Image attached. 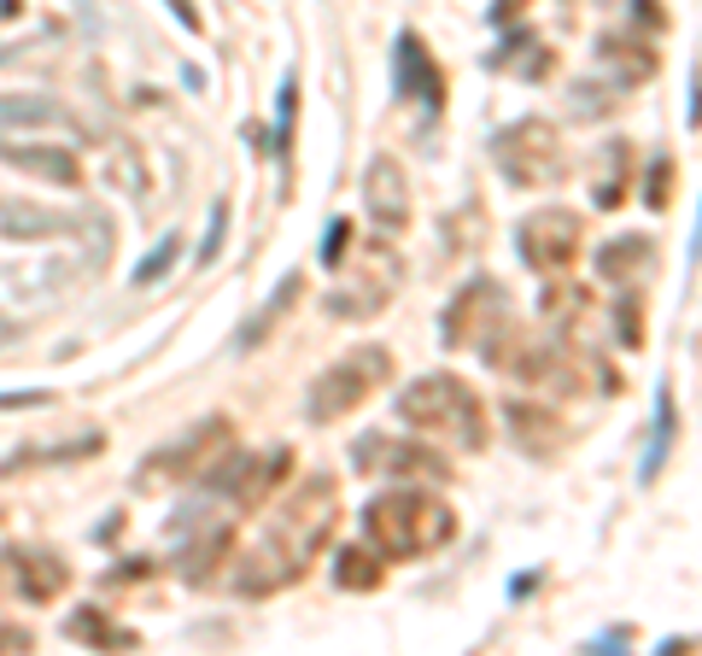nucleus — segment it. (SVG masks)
Here are the masks:
<instances>
[{
	"mask_svg": "<svg viewBox=\"0 0 702 656\" xmlns=\"http://www.w3.org/2000/svg\"><path fill=\"white\" fill-rule=\"evenodd\" d=\"M386 376H392V352H386V346H351L345 358L317 369L311 393H304V410H311V422H340L358 404H369V393L386 387Z\"/></svg>",
	"mask_w": 702,
	"mask_h": 656,
	"instance_id": "4",
	"label": "nucleus"
},
{
	"mask_svg": "<svg viewBox=\"0 0 702 656\" xmlns=\"http://www.w3.org/2000/svg\"><path fill=\"white\" fill-rule=\"evenodd\" d=\"M668 440H673V399L662 393V399H655V445H650V458H644V481L662 475V463H668Z\"/></svg>",
	"mask_w": 702,
	"mask_h": 656,
	"instance_id": "28",
	"label": "nucleus"
},
{
	"mask_svg": "<svg viewBox=\"0 0 702 656\" xmlns=\"http://www.w3.org/2000/svg\"><path fill=\"white\" fill-rule=\"evenodd\" d=\"M334 527H340V486L334 475H311L270 516V527L246 545V557L235 568V592L240 598H276V592L299 586L311 574L317 551L334 540Z\"/></svg>",
	"mask_w": 702,
	"mask_h": 656,
	"instance_id": "1",
	"label": "nucleus"
},
{
	"mask_svg": "<svg viewBox=\"0 0 702 656\" xmlns=\"http://www.w3.org/2000/svg\"><path fill=\"white\" fill-rule=\"evenodd\" d=\"M299 287H304V276H281V287H276V294H270V299H264V311H252V322H246V328H240V346H258L264 335H270V328H276V322H281L287 311H293Z\"/></svg>",
	"mask_w": 702,
	"mask_h": 656,
	"instance_id": "23",
	"label": "nucleus"
},
{
	"mask_svg": "<svg viewBox=\"0 0 702 656\" xmlns=\"http://www.w3.org/2000/svg\"><path fill=\"white\" fill-rule=\"evenodd\" d=\"M386 463H392L399 481H445L451 475V463L440 458V451H427V445H392Z\"/></svg>",
	"mask_w": 702,
	"mask_h": 656,
	"instance_id": "24",
	"label": "nucleus"
},
{
	"mask_svg": "<svg viewBox=\"0 0 702 656\" xmlns=\"http://www.w3.org/2000/svg\"><path fill=\"white\" fill-rule=\"evenodd\" d=\"M363 205H369V217H375L381 235H404L410 229L416 199H410V176H404V164L392 158V153L369 158V171H363Z\"/></svg>",
	"mask_w": 702,
	"mask_h": 656,
	"instance_id": "10",
	"label": "nucleus"
},
{
	"mask_svg": "<svg viewBox=\"0 0 702 656\" xmlns=\"http://www.w3.org/2000/svg\"><path fill=\"white\" fill-rule=\"evenodd\" d=\"M71 123V112L48 94H0V130H53Z\"/></svg>",
	"mask_w": 702,
	"mask_h": 656,
	"instance_id": "18",
	"label": "nucleus"
},
{
	"mask_svg": "<svg viewBox=\"0 0 702 656\" xmlns=\"http://www.w3.org/2000/svg\"><path fill=\"white\" fill-rule=\"evenodd\" d=\"M35 639H30V633L24 627H0V650H30Z\"/></svg>",
	"mask_w": 702,
	"mask_h": 656,
	"instance_id": "35",
	"label": "nucleus"
},
{
	"mask_svg": "<svg viewBox=\"0 0 702 656\" xmlns=\"http://www.w3.org/2000/svg\"><path fill=\"white\" fill-rule=\"evenodd\" d=\"M381 574H386V557L375 545H351V551H340V563H334V581L345 592H375Z\"/></svg>",
	"mask_w": 702,
	"mask_h": 656,
	"instance_id": "21",
	"label": "nucleus"
},
{
	"mask_svg": "<svg viewBox=\"0 0 702 656\" xmlns=\"http://www.w3.org/2000/svg\"><path fill=\"white\" fill-rule=\"evenodd\" d=\"M229 417H205V422H194L182 440H171V445H158V451H147V463H141V486H171V481H194V475H205L223 451H229Z\"/></svg>",
	"mask_w": 702,
	"mask_h": 656,
	"instance_id": "7",
	"label": "nucleus"
},
{
	"mask_svg": "<svg viewBox=\"0 0 702 656\" xmlns=\"http://www.w3.org/2000/svg\"><path fill=\"white\" fill-rule=\"evenodd\" d=\"M515 246H522V258L539 276H562L568 264L580 258V246H586V223H580V212H568V205H545V212L522 217Z\"/></svg>",
	"mask_w": 702,
	"mask_h": 656,
	"instance_id": "8",
	"label": "nucleus"
},
{
	"mask_svg": "<svg viewBox=\"0 0 702 656\" xmlns=\"http://www.w3.org/2000/svg\"><path fill=\"white\" fill-rule=\"evenodd\" d=\"M399 94H416V100H427V106H440V100H445V76L427 59V48H422L416 30L399 35Z\"/></svg>",
	"mask_w": 702,
	"mask_h": 656,
	"instance_id": "14",
	"label": "nucleus"
},
{
	"mask_svg": "<svg viewBox=\"0 0 702 656\" xmlns=\"http://www.w3.org/2000/svg\"><path fill=\"white\" fill-rule=\"evenodd\" d=\"M504 417H509V434L522 440V451H533V458H550V451L568 445V428L556 422L550 410H539V404H509Z\"/></svg>",
	"mask_w": 702,
	"mask_h": 656,
	"instance_id": "15",
	"label": "nucleus"
},
{
	"mask_svg": "<svg viewBox=\"0 0 702 656\" xmlns=\"http://www.w3.org/2000/svg\"><path fill=\"white\" fill-rule=\"evenodd\" d=\"M0 563L12 568V586L24 592L30 604H53L59 592L71 586V568H65V557H59V551H41V545H30V551H7Z\"/></svg>",
	"mask_w": 702,
	"mask_h": 656,
	"instance_id": "12",
	"label": "nucleus"
},
{
	"mask_svg": "<svg viewBox=\"0 0 702 656\" xmlns=\"http://www.w3.org/2000/svg\"><path fill=\"white\" fill-rule=\"evenodd\" d=\"M65 633H71L76 645H100V650H135V645H141L130 627L106 622V609H100V604H82V609L71 615V627H65Z\"/></svg>",
	"mask_w": 702,
	"mask_h": 656,
	"instance_id": "19",
	"label": "nucleus"
},
{
	"mask_svg": "<svg viewBox=\"0 0 702 656\" xmlns=\"http://www.w3.org/2000/svg\"><path fill=\"white\" fill-rule=\"evenodd\" d=\"M100 445H106V434H82V440H59V445H24V451H12V463H0V469L18 475V469H35V463H76V458H94Z\"/></svg>",
	"mask_w": 702,
	"mask_h": 656,
	"instance_id": "20",
	"label": "nucleus"
},
{
	"mask_svg": "<svg viewBox=\"0 0 702 656\" xmlns=\"http://www.w3.org/2000/svg\"><path fill=\"white\" fill-rule=\"evenodd\" d=\"M399 276H404V264H399V253L386 246V235L381 240H369L363 246V258L351 264V281L345 287H334V294L322 299V311L334 317V322H363V317H381L386 305H392V294H399Z\"/></svg>",
	"mask_w": 702,
	"mask_h": 656,
	"instance_id": "6",
	"label": "nucleus"
},
{
	"mask_svg": "<svg viewBox=\"0 0 702 656\" xmlns=\"http://www.w3.org/2000/svg\"><path fill=\"white\" fill-rule=\"evenodd\" d=\"M627 194H632V147H627V141H609L603 158H597V188H591V199H597V212H615Z\"/></svg>",
	"mask_w": 702,
	"mask_h": 656,
	"instance_id": "16",
	"label": "nucleus"
},
{
	"mask_svg": "<svg viewBox=\"0 0 702 656\" xmlns=\"http://www.w3.org/2000/svg\"><path fill=\"white\" fill-rule=\"evenodd\" d=\"M644 199L655 205V212L673 199V158H655V164H650V194H644Z\"/></svg>",
	"mask_w": 702,
	"mask_h": 656,
	"instance_id": "31",
	"label": "nucleus"
},
{
	"mask_svg": "<svg viewBox=\"0 0 702 656\" xmlns=\"http://www.w3.org/2000/svg\"><path fill=\"white\" fill-rule=\"evenodd\" d=\"M492 164L504 171L509 188H545L568 171V147L562 135H556V123L545 117H515L509 130H498L492 141Z\"/></svg>",
	"mask_w": 702,
	"mask_h": 656,
	"instance_id": "5",
	"label": "nucleus"
},
{
	"mask_svg": "<svg viewBox=\"0 0 702 656\" xmlns=\"http://www.w3.org/2000/svg\"><path fill=\"white\" fill-rule=\"evenodd\" d=\"M586 311H591V294H586V281L550 276V287H545V317H550V322H580Z\"/></svg>",
	"mask_w": 702,
	"mask_h": 656,
	"instance_id": "25",
	"label": "nucleus"
},
{
	"mask_svg": "<svg viewBox=\"0 0 702 656\" xmlns=\"http://www.w3.org/2000/svg\"><path fill=\"white\" fill-rule=\"evenodd\" d=\"M522 12H527V0H498V7H492V24H515Z\"/></svg>",
	"mask_w": 702,
	"mask_h": 656,
	"instance_id": "34",
	"label": "nucleus"
},
{
	"mask_svg": "<svg viewBox=\"0 0 702 656\" xmlns=\"http://www.w3.org/2000/svg\"><path fill=\"white\" fill-rule=\"evenodd\" d=\"M229 545H235V533H229V527H211L199 545H188V551H182V563H176V568H182V581L205 586V581L217 574V563H223V551H229Z\"/></svg>",
	"mask_w": 702,
	"mask_h": 656,
	"instance_id": "22",
	"label": "nucleus"
},
{
	"mask_svg": "<svg viewBox=\"0 0 702 656\" xmlns=\"http://www.w3.org/2000/svg\"><path fill=\"white\" fill-rule=\"evenodd\" d=\"M345 246H351V217H334V223H328V235H322V264H328V270H340Z\"/></svg>",
	"mask_w": 702,
	"mask_h": 656,
	"instance_id": "30",
	"label": "nucleus"
},
{
	"mask_svg": "<svg viewBox=\"0 0 702 656\" xmlns=\"http://www.w3.org/2000/svg\"><path fill=\"white\" fill-rule=\"evenodd\" d=\"M363 533L381 557H399V563L427 557V551L457 540V510H451L440 492L404 481V486H386L363 504Z\"/></svg>",
	"mask_w": 702,
	"mask_h": 656,
	"instance_id": "2",
	"label": "nucleus"
},
{
	"mask_svg": "<svg viewBox=\"0 0 702 656\" xmlns=\"http://www.w3.org/2000/svg\"><path fill=\"white\" fill-rule=\"evenodd\" d=\"M650 264H655V240L650 235H621V240H609L603 253H597V276L632 281V276H644Z\"/></svg>",
	"mask_w": 702,
	"mask_h": 656,
	"instance_id": "17",
	"label": "nucleus"
},
{
	"mask_svg": "<svg viewBox=\"0 0 702 656\" xmlns=\"http://www.w3.org/2000/svg\"><path fill=\"white\" fill-rule=\"evenodd\" d=\"M176 258H182V235L171 229V235H164V240L153 246V253H147V258L135 264V287H153V281H164V276L176 270Z\"/></svg>",
	"mask_w": 702,
	"mask_h": 656,
	"instance_id": "26",
	"label": "nucleus"
},
{
	"mask_svg": "<svg viewBox=\"0 0 702 656\" xmlns=\"http://www.w3.org/2000/svg\"><path fill=\"white\" fill-rule=\"evenodd\" d=\"M603 59H615V65H621V82H627V89H632V82H644V76L655 71V53H644V48L627 53V48H621V35H603Z\"/></svg>",
	"mask_w": 702,
	"mask_h": 656,
	"instance_id": "27",
	"label": "nucleus"
},
{
	"mask_svg": "<svg viewBox=\"0 0 702 656\" xmlns=\"http://www.w3.org/2000/svg\"><path fill=\"white\" fill-rule=\"evenodd\" d=\"M223 229H229V199L211 205V235H205V246H199V264H211L223 253Z\"/></svg>",
	"mask_w": 702,
	"mask_h": 656,
	"instance_id": "32",
	"label": "nucleus"
},
{
	"mask_svg": "<svg viewBox=\"0 0 702 656\" xmlns=\"http://www.w3.org/2000/svg\"><path fill=\"white\" fill-rule=\"evenodd\" d=\"M0 158L35 182H53V188H76L82 182V164L65 147H18V141H0Z\"/></svg>",
	"mask_w": 702,
	"mask_h": 656,
	"instance_id": "13",
	"label": "nucleus"
},
{
	"mask_svg": "<svg viewBox=\"0 0 702 656\" xmlns=\"http://www.w3.org/2000/svg\"><path fill=\"white\" fill-rule=\"evenodd\" d=\"M504 322V287L498 281H468L440 317V340L445 346H486V335Z\"/></svg>",
	"mask_w": 702,
	"mask_h": 656,
	"instance_id": "9",
	"label": "nucleus"
},
{
	"mask_svg": "<svg viewBox=\"0 0 702 656\" xmlns=\"http://www.w3.org/2000/svg\"><path fill=\"white\" fill-rule=\"evenodd\" d=\"M281 475H287V451H270V458H217V469H205L211 492L235 499L240 510H252Z\"/></svg>",
	"mask_w": 702,
	"mask_h": 656,
	"instance_id": "11",
	"label": "nucleus"
},
{
	"mask_svg": "<svg viewBox=\"0 0 702 656\" xmlns=\"http://www.w3.org/2000/svg\"><path fill=\"white\" fill-rule=\"evenodd\" d=\"M53 404V387H18V393H0V410H41Z\"/></svg>",
	"mask_w": 702,
	"mask_h": 656,
	"instance_id": "33",
	"label": "nucleus"
},
{
	"mask_svg": "<svg viewBox=\"0 0 702 656\" xmlns=\"http://www.w3.org/2000/svg\"><path fill=\"white\" fill-rule=\"evenodd\" d=\"M615 317H621V322H615L621 346H632V352H638V346H644V305H638V299H621V311H615Z\"/></svg>",
	"mask_w": 702,
	"mask_h": 656,
	"instance_id": "29",
	"label": "nucleus"
},
{
	"mask_svg": "<svg viewBox=\"0 0 702 656\" xmlns=\"http://www.w3.org/2000/svg\"><path fill=\"white\" fill-rule=\"evenodd\" d=\"M399 417L416 428L422 440H440V445H457V451H481L486 434H492V417H486L481 393H474L463 376H451V369L410 381L399 393Z\"/></svg>",
	"mask_w": 702,
	"mask_h": 656,
	"instance_id": "3",
	"label": "nucleus"
}]
</instances>
